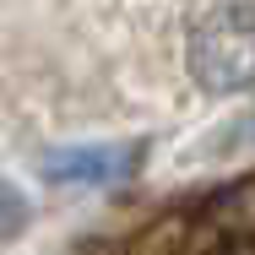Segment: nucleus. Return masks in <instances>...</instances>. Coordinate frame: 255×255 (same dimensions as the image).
Listing matches in <instances>:
<instances>
[{"label":"nucleus","instance_id":"obj_4","mask_svg":"<svg viewBox=\"0 0 255 255\" xmlns=\"http://www.w3.org/2000/svg\"><path fill=\"white\" fill-rule=\"evenodd\" d=\"M250 141H255V114L239 120V130H228V147H250Z\"/></svg>","mask_w":255,"mask_h":255},{"label":"nucleus","instance_id":"obj_2","mask_svg":"<svg viewBox=\"0 0 255 255\" xmlns=\"http://www.w3.org/2000/svg\"><path fill=\"white\" fill-rule=\"evenodd\" d=\"M141 157V147H87V152H60L49 157V179H82V185H103L130 174V163Z\"/></svg>","mask_w":255,"mask_h":255},{"label":"nucleus","instance_id":"obj_3","mask_svg":"<svg viewBox=\"0 0 255 255\" xmlns=\"http://www.w3.org/2000/svg\"><path fill=\"white\" fill-rule=\"evenodd\" d=\"M22 228H27V201L0 179V245H5V239H16Z\"/></svg>","mask_w":255,"mask_h":255},{"label":"nucleus","instance_id":"obj_1","mask_svg":"<svg viewBox=\"0 0 255 255\" xmlns=\"http://www.w3.org/2000/svg\"><path fill=\"white\" fill-rule=\"evenodd\" d=\"M185 65H190V76L206 93H245V87H255V5H245V0L212 5L190 27Z\"/></svg>","mask_w":255,"mask_h":255}]
</instances>
